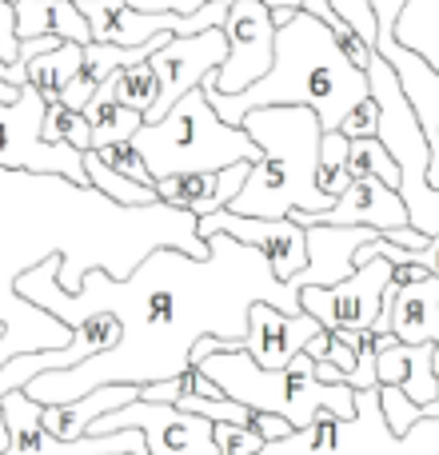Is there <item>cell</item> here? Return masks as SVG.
<instances>
[{"label": "cell", "instance_id": "6da1fadb", "mask_svg": "<svg viewBox=\"0 0 439 455\" xmlns=\"http://www.w3.org/2000/svg\"><path fill=\"white\" fill-rule=\"evenodd\" d=\"M208 243L212 251L204 259L180 248H156L128 280L92 267L80 291L60 288V256L20 275L16 291L68 328L96 307L116 312L124 328L112 352H100L72 368L40 371L36 379H28L24 392L36 403H72L108 384H160L192 368V347L204 336H220L243 347L248 312L256 299H267L288 315L304 312L299 288L283 283L256 248L224 232L208 235Z\"/></svg>", "mask_w": 439, "mask_h": 455}, {"label": "cell", "instance_id": "7a4b0ae2", "mask_svg": "<svg viewBox=\"0 0 439 455\" xmlns=\"http://www.w3.org/2000/svg\"><path fill=\"white\" fill-rule=\"evenodd\" d=\"M156 248L204 259L212 243L200 235L196 212L164 200L128 208L68 176L0 168V368L16 355L72 344L68 323L16 291L20 275L60 256V288L80 291L92 267L128 280Z\"/></svg>", "mask_w": 439, "mask_h": 455}, {"label": "cell", "instance_id": "3957f363", "mask_svg": "<svg viewBox=\"0 0 439 455\" xmlns=\"http://www.w3.org/2000/svg\"><path fill=\"white\" fill-rule=\"evenodd\" d=\"M204 92L212 100V108L220 112V120L235 128L251 108L296 104V108H312L320 116L323 132H339L347 112L363 96H371V84L368 72L355 68L344 56V48L336 44L328 24L315 12L299 8L283 28H275V60L267 68V76H259L251 88L232 96L212 92V88H204Z\"/></svg>", "mask_w": 439, "mask_h": 455}, {"label": "cell", "instance_id": "277c9868", "mask_svg": "<svg viewBox=\"0 0 439 455\" xmlns=\"http://www.w3.org/2000/svg\"><path fill=\"white\" fill-rule=\"evenodd\" d=\"M240 128L259 144V160L251 164L240 196L227 204L232 212L283 220L291 212H328L336 204L315 184L323 124L312 108H251Z\"/></svg>", "mask_w": 439, "mask_h": 455}, {"label": "cell", "instance_id": "5b68a950", "mask_svg": "<svg viewBox=\"0 0 439 455\" xmlns=\"http://www.w3.org/2000/svg\"><path fill=\"white\" fill-rule=\"evenodd\" d=\"M208 379L227 395V400L243 403L251 411H272L283 416L291 427H307L320 411H339V416H355V387L352 384H320L315 379V360L299 352L288 368H259L243 347H220L208 352L196 363Z\"/></svg>", "mask_w": 439, "mask_h": 455}, {"label": "cell", "instance_id": "8992f818", "mask_svg": "<svg viewBox=\"0 0 439 455\" xmlns=\"http://www.w3.org/2000/svg\"><path fill=\"white\" fill-rule=\"evenodd\" d=\"M132 144L140 148L152 180L180 172H216V168L240 164V160H251V164L259 160V144L243 128L220 120L204 88H192L188 96H180L168 108V116L144 124L132 136Z\"/></svg>", "mask_w": 439, "mask_h": 455}, {"label": "cell", "instance_id": "52a82bcc", "mask_svg": "<svg viewBox=\"0 0 439 455\" xmlns=\"http://www.w3.org/2000/svg\"><path fill=\"white\" fill-rule=\"evenodd\" d=\"M264 455H411L408 443L387 427L379 387L355 392V416L320 411L288 440L264 443Z\"/></svg>", "mask_w": 439, "mask_h": 455}, {"label": "cell", "instance_id": "ba28073f", "mask_svg": "<svg viewBox=\"0 0 439 455\" xmlns=\"http://www.w3.org/2000/svg\"><path fill=\"white\" fill-rule=\"evenodd\" d=\"M44 112H48V100L32 84H24L16 104H0V168L56 172V176H68L72 184H88L84 152L44 140Z\"/></svg>", "mask_w": 439, "mask_h": 455}, {"label": "cell", "instance_id": "9c48e42d", "mask_svg": "<svg viewBox=\"0 0 439 455\" xmlns=\"http://www.w3.org/2000/svg\"><path fill=\"white\" fill-rule=\"evenodd\" d=\"M124 427H136L144 435L148 455H220L212 435L216 424L180 408V403H152L136 395L132 403L96 419L88 427V435H108V432H124Z\"/></svg>", "mask_w": 439, "mask_h": 455}, {"label": "cell", "instance_id": "30bf717a", "mask_svg": "<svg viewBox=\"0 0 439 455\" xmlns=\"http://www.w3.org/2000/svg\"><path fill=\"white\" fill-rule=\"evenodd\" d=\"M224 36H227V60L204 80V88L232 96V92L251 88L272 68V60H275L272 8L264 0H232L224 16Z\"/></svg>", "mask_w": 439, "mask_h": 455}, {"label": "cell", "instance_id": "8fae6325", "mask_svg": "<svg viewBox=\"0 0 439 455\" xmlns=\"http://www.w3.org/2000/svg\"><path fill=\"white\" fill-rule=\"evenodd\" d=\"M0 411H4L8 424L4 455H148V443L136 427L108 435H84V440H56L40 419V403L24 387L0 395Z\"/></svg>", "mask_w": 439, "mask_h": 455}, {"label": "cell", "instance_id": "7c38bea8", "mask_svg": "<svg viewBox=\"0 0 439 455\" xmlns=\"http://www.w3.org/2000/svg\"><path fill=\"white\" fill-rule=\"evenodd\" d=\"M387 288H392V259L371 256L363 264H355V272L347 280L331 283V288H299V307L307 315H315L328 331H368L379 320Z\"/></svg>", "mask_w": 439, "mask_h": 455}, {"label": "cell", "instance_id": "4fadbf2b", "mask_svg": "<svg viewBox=\"0 0 439 455\" xmlns=\"http://www.w3.org/2000/svg\"><path fill=\"white\" fill-rule=\"evenodd\" d=\"M224 60H227L224 24H220V28L192 32V36H172L152 56V68H156V76H160V100H156V108L144 116V124L168 116V108H172L180 96H188L192 88L204 84Z\"/></svg>", "mask_w": 439, "mask_h": 455}, {"label": "cell", "instance_id": "5bb4252c", "mask_svg": "<svg viewBox=\"0 0 439 455\" xmlns=\"http://www.w3.org/2000/svg\"><path fill=\"white\" fill-rule=\"evenodd\" d=\"M216 232L235 235L240 243L256 248L283 283L307 267V232L291 220V216H283V220H259V216H240V212H232V208H220V212L200 220V235H204V240Z\"/></svg>", "mask_w": 439, "mask_h": 455}, {"label": "cell", "instance_id": "9a60e30c", "mask_svg": "<svg viewBox=\"0 0 439 455\" xmlns=\"http://www.w3.org/2000/svg\"><path fill=\"white\" fill-rule=\"evenodd\" d=\"M323 323L307 312H280L267 299H256L248 312V336H243V352L259 363V368H288L299 352L307 347V339L320 336Z\"/></svg>", "mask_w": 439, "mask_h": 455}, {"label": "cell", "instance_id": "2e32d148", "mask_svg": "<svg viewBox=\"0 0 439 455\" xmlns=\"http://www.w3.org/2000/svg\"><path fill=\"white\" fill-rule=\"evenodd\" d=\"M307 267L291 275V288H331L355 272V251L376 240V228L363 224H307Z\"/></svg>", "mask_w": 439, "mask_h": 455}, {"label": "cell", "instance_id": "e0dca14e", "mask_svg": "<svg viewBox=\"0 0 439 455\" xmlns=\"http://www.w3.org/2000/svg\"><path fill=\"white\" fill-rule=\"evenodd\" d=\"M291 220L299 228L307 224H363L376 228V232H392V228L411 224L408 204L395 188H387L376 176H363V180H352V188L328 208V212H291Z\"/></svg>", "mask_w": 439, "mask_h": 455}, {"label": "cell", "instance_id": "ac0fdd59", "mask_svg": "<svg viewBox=\"0 0 439 455\" xmlns=\"http://www.w3.org/2000/svg\"><path fill=\"white\" fill-rule=\"evenodd\" d=\"M248 172H251V160L216 168V172H180V176L156 180V192L164 204L184 208V212H196L200 220H204V216L220 212V208H227L235 196H240Z\"/></svg>", "mask_w": 439, "mask_h": 455}, {"label": "cell", "instance_id": "d6986e66", "mask_svg": "<svg viewBox=\"0 0 439 455\" xmlns=\"http://www.w3.org/2000/svg\"><path fill=\"white\" fill-rule=\"evenodd\" d=\"M136 395H140L136 384H108V387H96V392L80 395L72 403H40V419H44V427L56 440H84L96 419L132 403Z\"/></svg>", "mask_w": 439, "mask_h": 455}, {"label": "cell", "instance_id": "ffe728a7", "mask_svg": "<svg viewBox=\"0 0 439 455\" xmlns=\"http://www.w3.org/2000/svg\"><path fill=\"white\" fill-rule=\"evenodd\" d=\"M392 331L400 344H439V275H427L408 288H387Z\"/></svg>", "mask_w": 439, "mask_h": 455}, {"label": "cell", "instance_id": "44dd1931", "mask_svg": "<svg viewBox=\"0 0 439 455\" xmlns=\"http://www.w3.org/2000/svg\"><path fill=\"white\" fill-rule=\"evenodd\" d=\"M128 4L140 8V12H196V8L212 4V0H128ZM264 4L267 8H304V0H264ZM331 8H336L363 40H371V44L379 40V20H376L371 0H331Z\"/></svg>", "mask_w": 439, "mask_h": 455}, {"label": "cell", "instance_id": "7402d4cb", "mask_svg": "<svg viewBox=\"0 0 439 455\" xmlns=\"http://www.w3.org/2000/svg\"><path fill=\"white\" fill-rule=\"evenodd\" d=\"M80 64H84V44H76V40H60L56 48L32 56L24 68H28V84L36 88L48 104H56L64 96V88H68V80L80 72Z\"/></svg>", "mask_w": 439, "mask_h": 455}, {"label": "cell", "instance_id": "603a6c76", "mask_svg": "<svg viewBox=\"0 0 439 455\" xmlns=\"http://www.w3.org/2000/svg\"><path fill=\"white\" fill-rule=\"evenodd\" d=\"M84 116H88V124H92V148H104V144H116V140H132L144 128V112L124 108V104L112 96L108 84L96 88Z\"/></svg>", "mask_w": 439, "mask_h": 455}, {"label": "cell", "instance_id": "cb8c5ba5", "mask_svg": "<svg viewBox=\"0 0 439 455\" xmlns=\"http://www.w3.org/2000/svg\"><path fill=\"white\" fill-rule=\"evenodd\" d=\"M395 40L439 72V0H408L395 20Z\"/></svg>", "mask_w": 439, "mask_h": 455}, {"label": "cell", "instance_id": "d4e9b609", "mask_svg": "<svg viewBox=\"0 0 439 455\" xmlns=\"http://www.w3.org/2000/svg\"><path fill=\"white\" fill-rule=\"evenodd\" d=\"M84 168H88V184H92L96 192H104L108 200H116V204H128V208H144V204H156L160 192L148 188V184H136L132 176H120L116 168H108L100 156H96L92 148L84 152Z\"/></svg>", "mask_w": 439, "mask_h": 455}, {"label": "cell", "instance_id": "484cf974", "mask_svg": "<svg viewBox=\"0 0 439 455\" xmlns=\"http://www.w3.org/2000/svg\"><path fill=\"white\" fill-rule=\"evenodd\" d=\"M104 84L112 88V96H116L124 108H136V112H144V116H148L160 100V76H156V68H152V60L116 68Z\"/></svg>", "mask_w": 439, "mask_h": 455}, {"label": "cell", "instance_id": "4316f807", "mask_svg": "<svg viewBox=\"0 0 439 455\" xmlns=\"http://www.w3.org/2000/svg\"><path fill=\"white\" fill-rule=\"evenodd\" d=\"M347 176L352 180H363V176H376V180H384L387 188L400 192L403 176H400V164H395V156L379 144V136H363V140H352V148H347Z\"/></svg>", "mask_w": 439, "mask_h": 455}, {"label": "cell", "instance_id": "83f0119b", "mask_svg": "<svg viewBox=\"0 0 439 455\" xmlns=\"http://www.w3.org/2000/svg\"><path fill=\"white\" fill-rule=\"evenodd\" d=\"M347 148H352V140H347L344 132H323L315 184H320V192L331 200H339L347 188H352V176H347Z\"/></svg>", "mask_w": 439, "mask_h": 455}, {"label": "cell", "instance_id": "f1b7e54d", "mask_svg": "<svg viewBox=\"0 0 439 455\" xmlns=\"http://www.w3.org/2000/svg\"><path fill=\"white\" fill-rule=\"evenodd\" d=\"M304 8H307V12H315L323 24H328V28H331V36H336V44L344 48V56H347V60H352L355 68H363V72H368L371 56H376V44H371V40H363L360 32H355L352 24H347L344 16H339L336 8H331V0H304Z\"/></svg>", "mask_w": 439, "mask_h": 455}, {"label": "cell", "instance_id": "f546056e", "mask_svg": "<svg viewBox=\"0 0 439 455\" xmlns=\"http://www.w3.org/2000/svg\"><path fill=\"white\" fill-rule=\"evenodd\" d=\"M44 140L48 144H68L76 152H88L92 148V124H88L84 112L68 108V104H48L44 112Z\"/></svg>", "mask_w": 439, "mask_h": 455}, {"label": "cell", "instance_id": "4dcf8cb0", "mask_svg": "<svg viewBox=\"0 0 439 455\" xmlns=\"http://www.w3.org/2000/svg\"><path fill=\"white\" fill-rule=\"evenodd\" d=\"M96 156L104 160L108 168H116L120 176H132L136 184H148V188H156V180H152L148 164H144L140 148H136L132 140H116V144H104V148H92Z\"/></svg>", "mask_w": 439, "mask_h": 455}, {"label": "cell", "instance_id": "1f68e13d", "mask_svg": "<svg viewBox=\"0 0 439 455\" xmlns=\"http://www.w3.org/2000/svg\"><path fill=\"white\" fill-rule=\"evenodd\" d=\"M212 435L220 455H264V435L243 424H216Z\"/></svg>", "mask_w": 439, "mask_h": 455}, {"label": "cell", "instance_id": "d6a6232c", "mask_svg": "<svg viewBox=\"0 0 439 455\" xmlns=\"http://www.w3.org/2000/svg\"><path fill=\"white\" fill-rule=\"evenodd\" d=\"M376 128H379V104L371 100V96H363V100L344 116L339 132H344L347 140H363V136H376Z\"/></svg>", "mask_w": 439, "mask_h": 455}, {"label": "cell", "instance_id": "836d02e7", "mask_svg": "<svg viewBox=\"0 0 439 455\" xmlns=\"http://www.w3.org/2000/svg\"><path fill=\"white\" fill-rule=\"evenodd\" d=\"M0 60H4V64H24L20 32H16V4H12V0H0Z\"/></svg>", "mask_w": 439, "mask_h": 455}, {"label": "cell", "instance_id": "e575fe53", "mask_svg": "<svg viewBox=\"0 0 439 455\" xmlns=\"http://www.w3.org/2000/svg\"><path fill=\"white\" fill-rule=\"evenodd\" d=\"M320 363H331V368L339 371V379L344 384H352L355 376H360V347H352V344H344V339L331 331V344H328V360H320Z\"/></svg>", "mask_w": 439, "mask_h": 455}, {"label": "cell", "instance_id": "d590c367", "mask_svg": "<svg viewBox=\"0 0 439 455\" xmlns=\"http://www.w3.org/2000/svg\"><path fill=\"white\" fill-rule=\"evenodd\" d=\"M251 432L264 435V443H275V440H288L296 427H291L283 416H272V411H256V419H251Z\"/></svg>", "mask_w": 439, "mask_h": 455}, {"label": "cell", "instance_id": "8d00e7d4", "mask_svg": "<svg viewBox=\"0 0 439 455\" xmlns=\"http://www.w3.org/2000/svg\"><path fill=\"white\" fill-rule=\"evenodd\" d=\"M427 267L424 264H392V283L395 288H408V283H419V280H427Z\"/></svg>", "mask_w": 439, "mask_h": 455}, {"label": "cell", "instance_id": "74e56055", "mask_svg": "<svg viewBox=\"0 0 439 455\" xmlns=\"http://www.w3.org/2000/svg\"><path fill=\"white\" fill-rule=\"evenodd\" d=\"M403 4H408V0H371V8H376V20H379V28H395V20H400Z\"/></svg>", "mask_w": 439, "mask_h": 455}, {"label": "cell", "instance_id": "f35d334b", "mask_svg": "<svg viewBox=\"0 0 439 455\" xmlns=\"http://www.w3.org/2000/svg\"><path fill=\"white\" fill-rule=\"evenodd\" d=\"M328 344H331V331H328V328H323V331H320V336H312V339H307V347H304V352H307V355H312V360H315V363H320V360H328Z\"/></svg>", "mask_w": 439, "mask_h": 455}, {"label": "cell", "instance_id": "ab89813d", "mask_svg": "<svg viewBox=\"0 0 439 455\" xmlns=\"http://www.w3.org/2000/svg\"><path fill=\"white\" fill-rule=\"evenodd\" d=\"M0 80H12V84H28V68H24V64H4V60H0Z\"/></svg>", "mask_w": 439, "mask_h": 455}, {"label": "cell", "instance_id": "60d3db41", "mask_svg": "<svg viewBox=\"0 0 439 455\" xmlns=\"http://www.w3.org/2000/svg\"><path fill=\"white\" fill-rule=\"evenodd\" d=\"M8 451V424H4V411H0V455Z\"/></svg>", "mask_w": 439, "mask_h": 455}, {"label": "cell", "instance_id": "b9f144b4", "mask_svg": "<svg viewBox=\"0 0 439 455\" xmlns=\"http://www.w3.org/2000/svg\"><path fill=\"white\" fill-rule=\"evenodd\" d=\"M0 336H4V328H0Z\"/></svg>", "mask_w": 439, "mask_h": 455}]
</instances>
